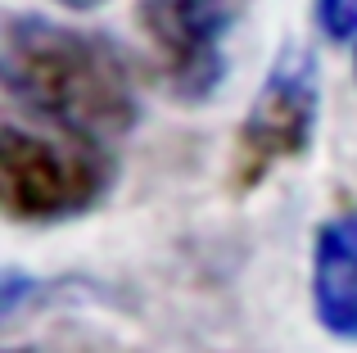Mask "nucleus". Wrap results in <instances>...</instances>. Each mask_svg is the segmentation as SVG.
<instances>
[{
	"label": "nucleus",
	"instance_id": "obj_7",
	"mask_svg": "<svg viewBox=\"0 0 357 353\" xmlns=\"http://www.w3.org/2000/svg\"><path fill=\"white\" fill-rule=\"evenodd\" d=\"M317 23L331 41H357V0H317Z\"/></svg>",
	"mask_w": 357,
	"mask_h": 353
},
{
	"label": "nucleus",
	"instance_id": "obj_6",
	"mask_svg": "<svg viewBox=\"0 0 357 353\" xmlns=\"http://www.w3.org/2000/svg\"><path fill=\"white\" fill-rule=\"evenodd\" d=\"M59 290H63V281H45V276L18 272V267H0V322H14L18 313L54 299Z\"/></svg>",
	"mask_w": 357,
	"mask_h": 353
},
{
	"label": "nucleus",
	"instance_id": "obj_3",
	"mask_svg": "<svg viewBox=\"0 0 357 353\" xmlns=\"http://www.w3.org/2000/svg\"><path fill=\"white\" fill-rule=\"evenodd\" d=\"M317 118H321V73L307 45L285 41L271 59L258 96L249 100L236 132L231 176L240 190L267 181L280 163H298L317 141Z\"/></svg>",
	"mask_w": 357,
	"mask_h": 353
},
{
	"label": "nucleus",
	"instance_id": "obj_8",
	"mask_svg": "<svg viewBox=\"0 0 357 353\" xmlns=\"http://www.w3.org/2000/svg\"><path fill=\"white\" fill-rule=\"evenodd\" d=\"M54 5L73 9V14H86V9H100V5H109V0H54Z\"/></svg>",
	"mask_w": 357,
	"mask_h": 353
},
{
	"label": "nucleus",
	"instance_id": "obj_2",
	"mask_svg": "<svg viewBox=\"0 0 357 353\" xmlns=\"http://www.w3.org/2000/svg\"><path fill=\"white\" fill-rule=\"evenodd\" d=\"M118 181L114 150L0 118V218L27 227L86 218Z\"/></svg>",
	"mask_w": 357,
	"mask_h": 353
},
{
	"label": "nucleus",
	"instance_id": "obj_5",
	"mask_svg": "<svg viewBox=\"0 0 357 353\" xmlns=\"http://www.w3.org/2000/svg\"><path fill=\"white\" fill-rule=\"evenodd\" d=\"M312 313L326 336L357 345V209L335 213L312 240Z\"/></svg>",
	"mask_w": 357,
	"mask_h": 353
},
{
	"label": "nucleus",
	"instance_id": "obj_1",
	"mask_svg": "<svg viewBox=\"0 0 357 353\" xmlns=\"http://www.w3.org/2000/svg\"><path fill=\"white\" fill-rule=\"evenodd\" d=\"M0 91L36 123L114 150L136 132L140 91L109 36L50 14H0Z\"/></svg>",
	"mask_w": 357,
	"mask_h": 353
},
{
	"label": "nucleus",
	"instance_id": "obj_9",
	"mask_svg": "<svg viewBox=\"0 0 357 353\" xmlns=\"http://www.w3.org/2000/svg\"><path fill=\"white\" fill-rule=\"evenodd\" d=\"M0 353H36V349H0Z\"/></svg>",
	"mask_w": 357,
	"mask_h": 353
},
{
	"label": "nucleus",
	"instance_id": "obj_4",
	"mask_svg": "<svg viewBox=\"0 0 357 353\" xmlns=\"http://www.w3.org/2000/svg\"><path fill=\"white\" fill-rule=\"evenodd\" d=\"M244 0H140L136 23L158 63V82L181 105H204L231 73V36Z\"/></svg>",
	"mask_w": 357,
	"mask_h": 353
}]
</instances>
